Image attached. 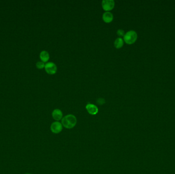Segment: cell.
I'll use <instances>...</instances> for the list:
<instances>
[{"label": "cell", "mask_w": 175, "mask_h": 174, "mask_svg": "<svg viewBox=\"0 0 175 174\" xmlns=\"http://www.w3.org/2000/svg\"><path fill=\"white\" fill-rule=\"evenodd\" d=\"M102 5L104 10L110 11L115 7V1L114 0H102Z\"/></svg>", "instance_id": "obj_4"}, {"label": "cell", "mask_w": 175, "mask_h": 174, "mask_svg": "<svg viewBox=\"0 0 175 174\" xmlns=\"http://www.w3.org/2000/svg\"><path fill=\"white\" fill-rule=\"evenodd\" d=\"M63 126L61 123L58 121L53 122L50 126V130L51 132L54 134H58L61 132L63 130Z\"/></svg>", "instance_id": "obj_5"}, {"label": "cell", "mask_w": 175, "mask_h": 174, "mask_svg": "<svg viewBox=\"0 0 175 174\" xmlns=\"http://www.w3.org/2000/svg\"><path fill=\"white\" fill-rule=\"evenodd\" d=\"M117 34L119 37H123L124 34H125V32L124 31L123 29H118L117 31Z\"/></svg>", "instance_id": "obj_12"}, {"label": "cell", "mask_w": 175, "mask_h": 174, "mask_svg": "<svg viewBox=\"0 0 175 174\" xmlns=\"http://www.w3.org/2000/svg\"><path fill=\"white\" fill-rule=\"evenodd\" d=\"M52 116L55 120L59 122V120H61V119L63 117V113L61 112V110L55 109L52 112Z\"/></svg>", "instance_id": "obj_7"}, {"label": "cell", "mask_w": 175, "mask_h": 174, "mask_svg": "<svg viewBox=\"0 0 175 174\" xmlns=\"http://www.w3.org/2000/svg\"></svg>", "instance_id": "obj_14"}, {"label": "cell", "mask_w": 175, "mask_h": 174, "mask_svg": "<svg viewBox=\"0 0 175 174\" xmlns=\"http://www.w3.org/2000/svg\"><path fill=\"white\" fill-rule=\"evenodd\" d=\"M86 109L88 112L91 115H96L98 112V108L95 105L89 103L86 106Z\"/></svg>", "instance_id": "obj_6"}, {"label": "cell", "mask_w": 175, "mask_h": 174, "mask_svg": "<svg viewBox=\"0 0 175 174\" xmlns=\"http://www.w3.org/2000/svg\"><path fill=\"white\" fill-rule=\"evenodd\" d=\"M137 34L134 30H130L125 33L123 36V40L129 45L134 44L137 39Z\"/></svg>", "instance_id": "obj_2"}, {"label": "cell", "mask_w": 175, "mask_h": 174, "mask_svg": "<svg viewBox=\"0 0 175 174\" xmlns=\"http://www.w3.org/2000/svg\"><path fill=\"white\" fill-rule=\"evenodd\" d=\"M45 64L43 61H39L36 64L37 68L39 69H42L43 68H45Z\"/></svg>", "instance_id": "obj_11"}, {"label": "cell", "mask_w": 175, "mask_h": 174, "mask_svg": "<svg viewBox=\"0 0 175 174\" xmlns=\"http://www.w3.org/2000/svg\"><path fill=\"white\" fill-rule=\"evenodd\" d=\"M113 14L110 11H106L102 14V19L107 23H111L113 20Z\"/></svg>", "instance_id": "obj_8"}, {"label": "cell", "mask_w": 175, "mask_h": 174, "mask_svg": "<svg viewBox=\"0 0 175 174\" xmlns=\"http://www.w3.org/2000/svg\"><path fill=\"white\" fill-rule=\"evenodd\" d=\"M97 102L99 105H102L105 103V100L103 98H99L97 100Z\"/></svg>", "instance_id": "obj_13"}, {"label": "cell", "mask_w": 175, "mask_h": 174, "mask_svg": "<svg viewBox=\"0 0 175 174\" xmlns=\"http://www.w3.org/2000/svg\"><path fill=\"white\" fill-rule=\"evenodd\" d=\"M45 69L47 73L49 75H54L56 74L58 68L56 66V64L52 62H49L45 64Z\"/></svg>", "instance_id": "obj_3"}, {"label": "cell", "mask_w": 175, "mask_h": 174, "mask_svg": "<svg viewBox=\"0 0 175 174\" xmlns=\"http://www.w3.org/2000/svg\"><path fill=\"white\" fill-rule=\"evenodd\" d=\"M40 57L43 62H47L50 59V55L47 51H43L40 53Z\"/></svg>", "instance_id": "obj_9"}, {"label": "cell", "mask_w": 175, "mask_h": 174, "mask_svg": "<svg viewBox=\"0 0 175 174\" xmlns=\"http://www.w3.org/2000/svg\"><path fill=\"white\" fill-rule=\"evenodd\" d=\"M61 124L66 129H72L77 124V118L73 115H68L61 119Z\"/></svg>", "instance_id": "obj_1"}, {"label": "cell", "mask_w": 175, "mask_h": 174, "mask_svg": "<svg viewBox=\"0 0 175 174\" xmlns=\"http://www.w3.org/2000/svg\"><path fill=\"white\" fill-rule=\"evenodd\" d=\"M123 44L124 40L121 37H118L117 39H116L114 43V46L116 49H120L123 47Z\"/></svg>", "instance_id": "obj_10"}]
</instances>
